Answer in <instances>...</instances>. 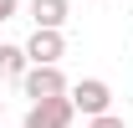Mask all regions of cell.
Returning <instances> with one entry per match:
<instances>
[{
  "mask_svg": "<svg viewBox=\"0 0 133 128\" xmlns=\"http://www.w3.org/2000/svg\"><path fill=\"white\" fill-rule=\"evenodd\" d=\"M72 16V0H31V21L36 31H62Z\"/></svg>",
  "mask_w": 133,
  "mask_h": 128,
  "instance_id": "obj_5",
  "label": "cell"
},
{
  "mask_svg": "<svg viewBox=\"0 0 133 128\" xmlns=\"http://www.w3.org/2000/svg\"><path fill=\"white\" fill-rule=\"evenodd\" d=\"M66 97H72V108L82 113V118H102V113H113V87H108L102 77H82Z\"/></svg>",
  "mask_w": 133,
  "mask_h": 128,
  "instance_id": "obj_1",
  "label": "cell"
},
{
  "mask_svg": "<svg viewBox=\"0 0 133 128\" xmlns=\"http://www.w3.org/2000/svg\"><path fill=\"white\" fill-rule=\"evenodd\" d=\"M21 87H26L31 103H46V97H66V92H72V82L62 77V67H26Z\"/></svg>",
  "mask_w": 133,
  "mask_h": 128,
  "instance_id": "obj_2",
  "label": "cell"
},
{
  "mask_svg": "<svg viewBox=\"0 0 133 128\" xmlns=\"http://www.w3.org/2000/svg\"><path fill=\"white\" fill-rule=\"evenodd\" d=\"M87 128H123L118 113H102V118H87Z\"/></svg>",
  "mask_w": 133,
  "mask_h": 128,
  "instance_id": "obj_7",
  "label": "cell"
},
{
  "mask_svg": "<svg viewBox=\"0 0 133 128\" xmlns=\"http://www.w3.org/2000/svg\"><path fill=\"white\" fill-rule=\"evenodd\" d=\"M72 118H77L72 97H46V103H31L21 128H72Z\"/></svg>",
  "mask_w": 133,
  "mask_h": 128,
  "instance_id": "obj_3",
  "label": "cell"
},
{
  "mask_svg": "<svg viewBox=\"0 0 133 128\" xmlns=\"http://www.w3.org/2000/svg\"><path fill=\"white\" fill-rule=\"evenodd\" d=\"M26 46H10V41H0V82H21L26 77Z\"/></svg>",
  "mask_w": 133,
  "mask_h": 128,
  "instance_id": "obj_6",
  "label": "cell"
},
{
  "mask_svg": "<svg viewBox=\"0 0 133 128\" xmlns=\"http://www.w3.org/2000/svg\"><path fill=\"white\" fill-rule=\"evenodd\" d=\"M66 56V36L62 31H31V41H26V62L31 67H56Z\"/></svg>",
  "mask_w": 133,
  "mask_h": 128,
  "instance_id": "obj_4",
  "label": "cell"
},
{
  "mask_svg": "<svg viewBox=\"0 0 133 128\" xmlns=\"http://www.w3.org/2000/svg\"><path fill=\"white\" fill-rule=\"evenodd\" d=\"M16 10H21V0H0V21H10Z\"/></svg>",
  "mask_w": 133,
  "mask_h": 128,
  "instance_id": "obj_8",
  "label": "cell"
},
{
  "mask_svg": "<svg viewBox=\"0 0 133 128\" xmlns=\"http://www.w3.org/2000/svg\"><path fill=\"white\" fill-rule=\"evenodd\" d=\"M0 118H5V97H0Z\"/></svg>",
  "mask_w": 133,
  "mask_h": 128,
  "instance_id": "obj_9",
  "label": "cell"
}]
</instances>
